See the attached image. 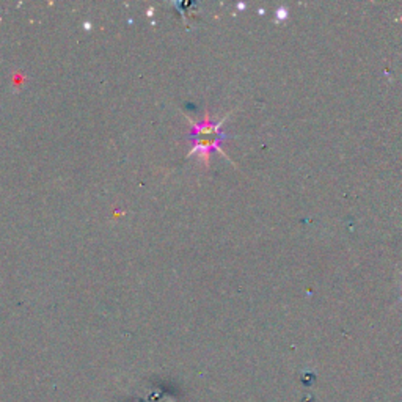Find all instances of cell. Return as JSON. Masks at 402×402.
Here are the masks:
<instances>
[{
	"label": "cell",
	"instance_id": "cell-2",
	"mask_svg": "<svg viewBox=\"0 0 402 402\" xmlns=\"http://www.w3.org/2000/svg\"><path fill=\"white\" fill-rule=\"evenodd\" d=\"M277 16H278V19H285L286 16H288V13H286V10L285 8H278V12H277Z\"/></svg>",
	"mask_w": 402,
	"mask_h": 402
},
{
	"label": "cell",
	"instance_id": "cell-1",
	"mask_svg": "<svg viewBox=\"0 0 402 402\" xmlns=\"http://www.w3.org/2000/svg\"><path fill=\"white\" fill-rule=\"evenodd\" d=\"M221 123L212 125L206 116L205 121L201 125H197L192 132V140H194V151L192 153H200L206 160L209 159V154L221 149V145L225 140V134L221 131Z\"/></svg>",
	"mask_w": 402,
	"mask_h": 402
}]
</instances>
